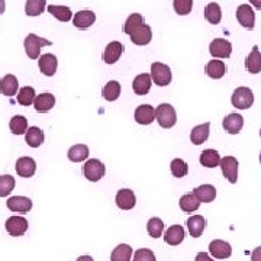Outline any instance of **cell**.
<instances>
[{"label":"cell","mask_w":261,"mask_h":261,"mask_svg":"<svg viewBox=\"0 0 261 261\" xmlns=\"http://www.w3.org/2000/svg\"><path fill=\"white\" fill-rule=\"evenodd\" d=\"M155 119H157L161 128H164V129L173 128L176 125V122H177L176 109L168 103H161L159 108L155 109Z\"/></svg>","instance_id":"1"},{"label":"cell","mask_w":261,"mask_h":261,"mask_svg":"<svg viewBox=\"0 0 261 261\" xmlns=\"http://www.w3.org/2000/svg\"><path fill=\"white\" fill-rule=\"evenodd\" d=\"M23 45H25L27 56H28L31 60H38L42 47H49V45H53V42L45 39V38L38 37L35 34H29L28 37L25 38Z\"/></svg>","instance_id":"2"},{"label":"cell","mask_w":261,"mask_h":261,"mask_svg":"<svg viewBox=\"0 0 261 261\" xmlns=\"http://www.w3.org/2000/svg\"><path fill=\"white\" fill-rule=\"evenodd\" d=\"M231 103H232L233 108L237 109H248L251 108L252 103H254V93H252L251 89L248 87H238L235 89L231 97Z\"/></svg>","instance_id":"3"},{"label":"cell","mask_w":261,"mask_h":261,"mask_svg":"<svg viewBox=\"0 0 261 261\" xmlns=\"http://www.w3.org/2000/svg\"><path fill=\"white\" fill-rule=\"evenodd\" d=\"M105 173H106V168L102 161H99L97 159H90L84 163L83 174L89 181H99L100 178H103Z\"/></svg>","instance_id":"4"},{"label":"cell","mask_w":261,"mask_h":261,"mask_svg":"<svg viewBox=\"0 0 261 261\" xmlns=\"http://www.w3.org/2000/svg\"><path fill=\"white\" fill-rule=\"evenodd\" d=\"M151 79L160 87L168 86L171 83V70H170V67L163 64V63H152V65H151Z\"/></svg>","instance_id":"5"},{"label":"cell","mask_w":261,"mask_h":261,"mask_svg":"<svg viewBox=\"0 0 261 261\" xmlns=\"http://www.w3.org/2000/svg\"><path fill=\"white\" fill-rule=\"evenodd\" d=\"M219 166L222 168V174H224V177L229 181V183H232L235 185L237 183V180H238V160L232 157V155H228V157H224V159H221V163H219Z\"/></svg>","instance_id":"6"},{"label":"cell","mask_w":261,"mask_h":261,"mask_svg":"<svg viewBox=\"0 0 261 261\" xmlns=\"http://www.w3.org/2000/svg\"><path fill=\"white\" fill-rule=\"evenodd\" d=\"M209 53L215 58H229L232 54V44L224 38H216L209 45Z\"/></svg>","instance_id":"7"},{"label":"cell","mask_w":261,"mask_h":261,"mask_svg":"<svg viewBox=\"0 0 261 261\" xmlns=\"http://www.w3.org/2000/svg\"><path fill=\"white\" fill-rule=\"evenodd\" d=\"M6 231L12 237H20L28 231V221L23 216H10L6 221Z\"/></svg>","instance_id":"8"},{"label":"cell","mask_w":261,"mask_h":261,"mask_svg":"<svg viewBox=\"0 0 261 261\" xmlns=\"http://www.w3.org/2000/svg\"><path fill=\"white\" fill-rule=\"evenodd\" d=\"M209 252L215 258L226 260L232 254V247L229 245V243H226L224 240H215V241L209 244Z\"/></svg>","instance_id":"9"},{"label":"cell","mask_w":261,"mask_h":261,"mask_svg":"<svg viewBox=\"0 0 261 261\" xmlns=\"http://www.w3.org/2000/svg\"><path fill=\"white\" fill-rule=\"evenodd\" d=\"M8 207L12 212L25 215L32 209V200L25 196H12L8 199Z\"/></svg>","instance_id":"10"},{"label":"cell","mask_w":261,"mask_h":261,"mask_svg":"<svg viewBox=\"0 0 261 261\" xmlns=\"http://www.w3.org/2000/svg\"><path fill=\"white\" fill-rule=\"evenodd\" d=\"M38 65L41 73H44L47 77H53L58 68V60L54 54H42L38 58Z\"/></svg>","instance_id":"11"},{"label":"cell","mask_w":261,"mask_h":261,"mask_svg":"<svg viewBox=\"0 0 261 261\" xmlns=\"http://www.w3.org/2000/svg\"><path fill=\"white\" fill-rule=\"evenodd\" d=\"M237 19L241 23V27L247 29H252L255 25V13L250 5H241L237 9Z\"/></svg>","instance_id":"12"},{"label":"cell","mask_w":261,"mask_h":261,"mask_svg":"<svg viewBox=\"0 0 261 261\" xmlns=\"http://www.w3.org/2000/svg\"><path fill=\"white\" fill-rule=\"evenodd\" d=\"M116 206L122 209V211H130L134 209V206L137 203V197L135 193L130 189H121L116 193Z\"/></svg>","instance_id":"13"},{"label":"cell","mask_w":261,"mask_h":261,"mask_svg":"<svg viewBox=\"0 0 261 261\" xmlns=\"http://www.w3.org/2000/svg\"><path fill=\"white\" fill-rule=\"evenodd\" d=\"M16 173H18L19 177L29 178L32 177L37 171V163L35 160L31 159V157H20L16 161Z\"/></svg>","instance_id":"14"},{"label":"cell","mask_w":261,"mask_h":261,"mask_svg":"<svg viewBox=\"0 0 261 261\" xmlns=\"http://www.w3.org/2000/svg\"><path fill=\"white\" fill-rule=\"evenodd\" d=\"M125 47L122 45L119 41H112L111 44H108L103 53V61L106 64H115L123 53Z\"/></svg>","instance_id":"15"},{"label":"cell","mask_w":261,"mask_h":261,"mask_svg":"<svg viewBox=\"0 0 261 261\" xmlns=\"http://www.w3.org/2000/svg\"><path fill=\"white\" fill-rule=\"evenodd\" d=\"M222 126H224V129L226 130L228 134L237 135V134H240L241 129H243L244 118L241 115H238V113H229L228 116H225L224 118Z\"/></svg>","instance_id":"16"},{"label":"cell","mask_w":261,"mask_h":261,"mask_svg":"<svg viewBox=\"0 0 261 261\" xmlns=\"http://www.w3.org/2000/svg\"><path fill=\"white\" fill-rule=\"evenodd\" d=\"M129 37L130 41L135 45H148L149 42H151V39H152V31H151L148 25L142 23L141 27H138L130 34Z\"/></svg>","instance_id":"17"},{"label":"cell","mask_w":261,"mask_h":261,"mask_svg":"<svg viewBox=\"0 0 261 261\" xmlns=\"http://www.w3.org/2000/svg\"><path fill=\"white\" fill-rule=\"evenodd\" d=\"M135 121L140 125H149L155 121V109L151 105H140L135 111Z\"/></svg>","instance_id":"18"},{"label":"cell","mask_w":261,"mask_h":261,"mask_svg":"<svg viewBox=\"0 0 261 261\" xmlns=\"http://www.w3.org/2000/svg\"><path fill=\"white\" fill-rule=\"evenodd\" d=\"M185 228L181 225H173L170 226L166 233H164V241L168 245H180L185 241Z\"/></svg>","instance_id":"19"},{"label":"cell","mask_w":261,"mask_h":261,"mask_svg":"<svg viewBox=\"0 0 261 261\" xmlns=\"http://www.w3.org/2000/svg\"><path fill=\"white\" fill-rule=\"evenodd\" d=\"M96 22V15L92 10H80L77 12L73 18V23H74L75 28L79 29H87L90 28Z\"/></svg>","instance_id":"20"},{"label":"cell","mask_w":261,"mask_h":261,"mask_svg":"<svg viewBox=\"0 0 261 261\" xmlns=\"http://www.w3.org/2000/svg\"><path fill=\"white\" fill-rule=\"evenodd\" d=\"M56 105V96L51 93H41L35 97L34 108L38 113H47L49 112Z\"/></svg>","instance_id":"21"},{"label":"cell","mask_w":261,"mask_h":261,"mask_svg":"<svg viewBox=\"0 0 261 261\" xmlns=\"http://www.w3.org/2000/svg\"><path fill=\"white\" fill-rule=\"evenodd\" d=\"M18 79L13 74H6L0 80V93L3 96H16L18 94Z\"/></svg>","instance_id":"22"},{"label":"cell","mask_w":261,"mask_h":261,"mask_svg":"<svg viewBox=\"0 0 261 261\" xmlns=\"http://www.w3.org/2000/svg\"><path fill=\"white\" fill-rule=\"evenodd\" d=\"M151 84H152V79H151V74H144L137 75L132 82V89L134 92L138 94V96H145L148 93L149 89H151Z\"/></svg>","instance_id":"23"},{"label":"cell","mask_w":261,"mask_h":261,"mask_svg":"<svg viewBox=\"0 0 261 261\" xmlns=\"http://www.w3.org/2000/svg\"><path fill=\"white\" fill-rule=\"evenodd\" d=\"M245 68L251 74H258V73H261V53L257 45L252 48L250 56L245 58Z\"/></svg>","instance_id":"24"},{"label":"cell","mask_w":261,"mask_h":261,"mask_svg":"<svg viewBox=\"0 0 261 261\" xmlns=\"http://www.w3.org/2000/svg\"><path fill=\"white\" fill-rule=\"evenodd\" d=\"M187 228L193 238H199L206 228V219L202 215H193L187 219Z\"/></svg>","instance_id":"25"},{"label":"cell","mask_w":261,"mask_h":261,"mask_svg":"<svg viewBox=\"0 0 261 261\" xmlns=\"http://www.w3.org/2000/svg\"><path fill=\"white\" fill-rule=\"evenodd\" d=\"M192 193L199 199L200 203H211L216 197V189L212 185H202V186L196 187Z\"/></svg>","instance_id":"26"},{"label":"cell","mask_w":261,"mask_h":261,"mask_svg":"<svg viewBox=\"0 0 261 261\" xmlns=\"http://www.w3.org/2000/svg\"><path fill=\"white\" fill-rule=\"evenodd\" d=\"M209 130H211V123L206 122V123H202V125H197L195 126L192 132H190V141L195 144V145H200L207 141L209 138Z\"/></svg>","instance_id":"27"},{"label":"cell","mask_w":261,"mask_h":261,"mask_svg":"<svg viewBox=\"0 0 261 261\" xmlns=\"http://www.w3.org/2000/svg\"><path fill=\"white\" fill-rule=\"evenodd\" d=\"M44 140H45V135H44V130L38 126H31L27 134H25V141L28 144L29 147L32 148H38L44 144Z\"/></svg>","instance_id":"28"},{"label":"cell","mask_w":261,"mask_h":261,"mask_svg":"<svg viewBox=\"0 0 261 261\" xmlns=\"http://www.w3.org/2000/svg\"><path fill=\"white\" fill-rule=\"evenodd\" d=\"M206 74L209 75L211 79H222L226 73V65H225L224 61H219V60H212L206 64L205 68Z\"/></svg>","instance_id":"29"},{"label":"cell","mask_w":261,"mask_h":261,"mask_svg":"<svg viewBox=\"0 0 261 261\" xmlns=\"http://www.w3.org/2000/svg\"><path fill=\"white\" fill-rule=\"evenodd\" d=\"M221 163V155L216 149H205L200 152V164L203 167L215 168Z\"/></svg>","instance_id":"30"},{"label":"cell","mask_w":261,"mask_h":261,"mask_svg":"<svg viewBox=\"0 0 261 261\" xmlns=\"http://www.w3.org/2000/svg\"><path fill=\"white\" fill-rule=\"evenodd\" d=\"M178 205H180V209L185 214H192V212H196L199 209L200 202H199V199L193 193H186V195L181 196Z\"/></svg>","instance_id":"31"},{"label":"cell","mask_w":261,"mask_h":261,"mask_svg":"<svg viewBox=\"0 0 261 261\" xmlns=\"http://www.w3.org/2000/svg\"><path fill=\"white\" fill-rule=\"evenodd\" d=\"M67 157H68L70 161H73V163H82V161L87 160V157H89V147L84 145V144L73 145L71 148L68 149Z\"/></svg>","instance_id":"32"},{"label":"cell","mask_w":261,"mask_h":261,"mask_svg":"<svg viewBox=\"0 0 261 261\" xmlns=\"http://www.w3.org/2000/svg\"><path fill=\"white\" fill-rule=\"evenodd\" d=\"M9 128L13 135H23L28 130V119L22 115H15L10 119Z\"/></svg>","instance_id":"33"},{"label":"cell","mask_w":261,"mask_h":261,"mask_svg":"<svg viewBox=\"0 0 261 261\" xmlns=\"http://www.w3.org/2000/svg\"><path fill=\"white\" fill-rule=\"evenodd\" d=\"M47 10L54 16L56 19H58L60 22H68L73 19V12L70 8L67 6H57V5H49L47 8Z\"/></svg>","instance_id":"34"},{"label":"cell","mask_w":261,"mask_h":261,"mask_svg":"<svg viewBox=\"0 0 261 261\" xmlns=\"http://www.w3.org/2000/svg\"><path fill=\"white\" fill-rule=\"evenodd\" d=\"M102 96L105 97V100H108V102H115L121 96V84L118 83L116 80H111L103 87Z\"/></svg>","instance_id":"35"},{"label":"cell","mask_w":261,"mask_h":261,"mask_svg":"<svg viewBox=\"0 0 261 261\" xmlns=\"http://www.w3.org/2000/svg\"><path fill=\"white\" fill-rule=\"evenodd\" d=\"M205 19L212 25H218L222 19L221 6L218 3H209L205 8Z\"/></svg>","instance_id":"36"},{"label":"cell","mask_w":261,"mask_h":261,"mask_svg":"<svg viewBox=\"0 0 261 261\" xmlns=\"http://www.w3.org/2000/svg\"><path fill=\"white\" fill-rule=\"evenodd\" d=\"M132 247L128 244H119L111 255V261H130L132 258Z\"/></svg>","instance_id":"37"},{"label":"cell","mask_w":261,"mask_h":261,"mask_svg":"<svg viewBox=\"0 0 261 261\" xmlns=\"http://www.w3.org/2000/svg\"><path fill=\"white\" fill-rule=\"evenodd\" d=\"M35 97H37V94H35V89H34V87H31V86H25V87H22V89L19 90L18 96H16L18 103L19 105H22V106H31L32 103L35 102Z\"/></svg>","instance_id":"38"},{"label":"cell","mask_w":261,"mask_h":261,"mask_svg":"<svg viewBox=\"0 0 261 261\" xmlns=\"http://www.w3.org/2000/svg\"><path fill=\"white\" fill-rule=\"evenodd\" d=\"M47 6V0H27L25 5V13L28 16H38L42 15Z\"/></svg>","instance_id":"39"},{"label":"cell","mask_w":261,"mask_h":261,"mask_svg":"<svg viewBox=\"0 0 261 261\" xmlns=\"http://www.w3.org/2000/svg\"><path fill=\"white\" fill-rule=\"evenodd\" d=\"M171 173H173V176L177 178L181 177H186L187 173H189V166H187V163L185 160L181 159H174L171 161Z\"/></svg>","instance_id":"40"},{"label":"cell","mask_w":261,"mask_h":261,"mask_svg":"<svg viewBox=\"0 0 261 261\" xmlns=\"http://www.w3.org/2000/svg\"><path fill=\"white\" fill-rule=\"evenodd\" d=\"M13 189H15V177L9 174L0 176V197L9 196L13 192Z\"/></svg>","instance_id":"41"},{"label":"cell","mask_w":261,"mask_h":261,"mask_svg":"<svg viewBox=\"0 0 261 261\" xmlns=\"http://www.w3.org/2000/svg\"><path fill=\"white\" fill-rule=\"evenodd\" d=\"M147 229H148V233L152 238H160L163 235V231H164V222L157 216L151 218L147 224Z\"/></svg>","instance_id":"42"},{"label":"cell","mask_w":261,"mask_h":261,"mask_svg":"<svg viewBox=\"0 0 261 261\" xmlns=\"http://www.w3.org/2000/svg\"><path fill=\"white\" fill-rule=\"evenodd\" d=\"M144 23V20H142V15L140 13H132L129 15V18L126 19V22H125V28H123V32L125 34H128L130 35L135 29L141 27Z\"/></svg>","instance_id":"43"},{"label":"cell","mask_w":261,"mask_h":261,"mask_svg":"<svg viewBox=\"0 0 261 261\" xmlns=\"http://www.w3.org/2000/svg\"><path fill=\"white\" fill-rule=\"evenodd\" d=\"M173 6L177 15H189L193 8V0H174Z\"/></svg>","instance_id":"44"},{"label":"cell","mask_w":261,"mask_h":261,"mask_svg":"<svg viewBox=\"0 0 261 261\" xmlns=\"http://www.w3.org/2000/svg\"><path fill=\"white\" fill-rule=\"evenodd\" d=\"M132 261H155V255L148 248H141L135 251Z\"/></svg>","instance_id":"45"},{"label":"cell","mask_w":261,"mask_h":261,"mask_svg":"<svg viewBox=\"0 0 261 261\" xmlns=\"http://www.w3.org/2000/svg\"><path fill=\"white\" fill-rule=\"evenodd\" d=\"M195 261H215V260H212V258L209 257V254H206V252H199V254L196 255Z\"/></svg>","instance_id":"46"},{"label":"cell","mask_w":261,"mask_h":261,"mask_svg":"<svg viewBox=\"0 0 261 261\" xmlns=\"http://www.w3.org/2000/svg\"><path fill=\"white\" fill-rule=\"evenodd\" d=\"M251 261H261V247H257L251 254Z\"/></svg>","instance_id":"47"},{"label":"cell","mask_w":261,"mask_h":261,"mask_svg":"<svg viewBox=\"0 0 261 261\" xmlns=\"http://www.w3.org/2000/svg\"><path fill=\"white\" fill-rule=\"evenodd\" d=\"M250 3H251L255 9L261 10V0H250Z\"/></svg>","instance_id":"48"},{"label":"cell","mask_w":261,"mask_h":261,"mask_svg":"<svg viewBox=\"0 0 261 261\" xmlns=\"http://www.w3.org/2000/svg\"><path fill=\"white\" fill-rule=\"evenodd\" d=\"M77 261H94L90 255H82V257H79Z\"/></svg>","instance_id":"49"},{"label":"cell","mask_w":261,"mask_h":261,"mask_svg":"<svg viewBox=\"0 0 261 261\" xmlns=\"http://www.w3.org/2000/svg\"><path fill=\"white\" fill-rule=\"evenodd\" d=\"M5 9H6V3H5V0H0V15H3Z\"/></svg>","instance_id":"50"},{"label":"cell","mask_w":261,"mask_h":261,"mask_svg":"<svg viewBox=\"0 0 261 261\" xmlns=\"http://www.w3.org/2000/svg\"><path fill=\"white\" fill-rule=\"evenodd\" d=\"M260 163H261V154H260Z\"/></svg>","instance_id":"51"},{"label":"cell","mask_w":261,"mask_h":261,"mask_svg":"<svg viewBox=\"0 0 261 261\" xmlns=\"http://www.w3.org/2000/svg\"><path fill=\"white\" fill-rule=\"evenodd\" d=\"M260 137H261V129H260Z\"/></svg>","instance_id":"52"}]
</instances>
